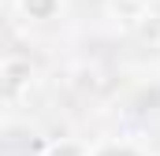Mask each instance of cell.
I'll use <instances>...</instances> for the list:
<instances>
[{"label": "cell", "mask_w": 160, "mask_h": 156, "mask_svg": "<svg viewBox=\"0 0 160 156\" xmlns=\"http://www.w3.org/2000/svg\"><path fill=\"white\" fill-rule=\"evenodd\" d=\"M4 78L15 82V85L26 82V78H30V63H22V60H8V63H4Z\"/></svg>", "instance_id": "cell-3"}, {"label": "cell", "mask_w": 160, "mask_h": 156, "mask_svg": "<svg viewBox=\"0 0 160 156\" xmlns=\"http://www.w3.org/2000/svg\"><path fill=\"white\" fill-rule=\"evenodd\" d=\"M22 11L30 19H52L60 11V0H22Z\"/></svg>", "instance_id": "cell-2"}, {"label": "cell", "mask_w": 160, "mask_h": 156, "mask_svg": "<svg viewBox=\"0 0 160 156\" xmlns=\"http://www.w3.org/2000/svg\"><path fill=\"white\" fill-rule=\"evenodd\" d=\"M108 7H112V15L119 22H127V26H142L145 15H149V0H112Z\"/></svg>", "instance_id": "cell-1"}, {"label": "cell", "mask_w": 160, "mask_h": 156, "mask_svg": "<svg viewBox=\"0 0 160 156\" xmlns=\"http://www.w3.org/2000/svg\"><path fill=\"white\" fill-rule=\"evenodd\" d=\"M52 156H89V153L78 141H60V145H52Z\"/></svg>", "instance_id": "cell-4"}]
</instances>
